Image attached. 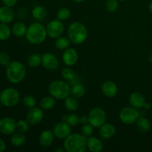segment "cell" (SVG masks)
<instances>
[{
  "label": "cell",
  "instance_id": "39",
  "mask_svg": "<svg viewBox=\"0 0 152 152\" xmlns=\"http://www.w3.org/2000/svg\"><path fill=\"white\" fill-rule=\"evenodd\" d=\"M28 11L27 7L22 6V7H19V8L17 9V11H16V14L19 19L24 20V19H26L27 16H28Z\"/></svg>",
  "mask_w": 152,
  "mask_h": 152
},
{
  "label": "cell",
  "instance_id": "26",
  "mask_svg": "<svg viewBox=\"0 0 152 152\" xmlns=\"http://www.w3.org/2000/svg\"><path fill=\"white\" fill-rule=\"evenodd\" d=\"M86 94V88L84 86L80 83H77L73 85L71 89V95L74 96L77 99H80L83 97Z\"/></svg>",
  "mask_w": 152,
  "mask_h": 152
},
{
  "label": "cell",
  "instance_id": "18",
  "mask_svg": "<svg viewBox=\"0 0 152 152\" xmlns=\"http://www.w3.org/2000/svg\"><path fill=\"white\" fill-rule=\"evenodd\" d=\"M54 134L53 131L45 130L40 134L39 137V142L42 147L47 148L50 146L54 141Z\"/></svg>",
  "mask_w": 152,
  "mask_h": 152
},
{
  "label": "cell",
  "instance_id": "16",
  "mask_svg": "<svg viewBox=\"0 0 152 152\" xmlns=\"http://www.w3.org/2000/svg\"><path fill=\"white\" fill-rule=\"evenodd\" d=\"M102 94L107 97H114L118 93V87L117 84L111 80L105 81L101 87Z\"/></svg>",
  "mask_w": 152,
  "mask_h": 152
},
{
  "label": "cell",
  "instance_id": "21",
  "mask_svg": "<svg viewBox=\"0 0 152 152\" xmlns=\"http://www.w3.org/2000/svg\"><path fill=\"white\" fill-rule=\"evenodd\" d=\"M28 30V27L26 26L23 22H16L13 24L11 28L12 34L17 37H22L25 36Z\"/></svg>",
  "mask_w": 152,
  "mask_h": 152
},
{
  "label": "cell",
  "instance_id": "11",
  "mask_svg": "<svg viewBox=\"0 0 152 152\" xmlns=\"http://www.w3.org/2000/svg\"><path fill=\"white\" fill-rule=\"evenodd\" d=\"M16 130V121L14 119L8 117L0 119V133L4 135H11Z\"/></svg>",
  "mask_w": 152,
  "mask_h": 152
},
{
  "label": "cell",
  "instance_id": "10",
  "mask_svg": "<svg viewBox=\"0 0 152 152\" xmlns=\"http://www.w3.org/2000/svg\"><path fill=\"white\" fill-rule=\"evenodd\" d=\"M44 112L40 107H33L29 108L26 115V120L31 126L38 125L44 118Z\"/></svg>",
  "mask_w": 152,
  "mask_h": 152
},
{
  "label": "cell",
  "instance_id": "47",
  "mask_svg": "<svg viewBox=\"0 0 152 152\" xmlns=\"http://www.w3.org/2000/svg\"><path fill=\"white\" fill-rule=\"evenodd\" d=\"M118 1H126V0H118Z\"/></svg>",
  "mask_w": 152,
  "mask_h": 152
},
{
  "label": "cell",
  "instance_id": "19",
  "mask_svg": "<svg viewBox=\"0 0 152 152\" xmlns=\"http://www.w3.org/2000/svg\"><path fill=\"white\" fill-rule=\"evenodd\" d=\"M117 129L111 123H105L99 128V135L105 140L111 139L116 134Z\"/></svg>",
  "mask_w": 152,
  "mask_h": 152
},
{
  "label": "cell",
  "instance_id": "30",
  "mask_svg": "<svg viewBox=\"0 0 152 152\" xmlns=\"http://www.w3.org/2000/svg\"><path fill=\"white\" fill-rule=\"evenodd\" d=\"M137 126L140 132L145 133L150 130L151 124H150L149 120L146 117H140V118L137 121Z\"/></svg>",
  "mask_w": 152,
  "mask_h": 152
},
{
  "label": "cell",
  "instance_id": "17",
  "mask_svg": "<svg viewBox=\"0 0 152 152\" xmlns=\"http://www.w3.org/2000/svg\"><path fill=\"white\" fill-rule=\"evenodd\" d=\"M145 102H145V96L140 92H133L129 96V103L132 107L137 109L143 108Z\"/></svg>",
  "mask_w": 152,
  "mask_h": 152
},
{
  "label": "cell",
  "instance_id": "24",
  "mask_svg": "<svg viewBox=\"0 0 152 152\" xmlns=\"http://www.w3.org/2000/svg\"><path fill=\"white\" fill-rule=\"evenodd\" d=\"M25 141H26V137L24 134L21 133V132H14L10 137V143L13 146H22L23 144H25Z\"/></svg>",
  "mask_w": 152,
  "mask_h": 152
},
{
  "label": "cell",
  "instance_id": "33",
  "mask_svg": "<svg viewBox=\"0 0 152 152\" xmlns=\"http://www.w3.org/2000/svg\"><path fill=\"white\" fill-rule=\"evenodd\" d=\"M80 117L78 114L72 113V114H70L69 115L66 116V120H65V122L71 127H74V126H77V125L80 124Z\"/></svg>",
  "mask_w": 152,
  "mask_h": 152
},
{
  "label": "cell",
  "instance_id": "6",
  "mask_svg": "<svg viewBox=\"0 0 152 152\" xmlns=\"http://www.w3.org/2000/svg\"><path fill=\"white\" fill-rule=\"evenodd\" d=\"M20 101V94L13 88H7L0 93V103L7 108L15 107Z\"/></svg>",
  "mask_w": 152,
  "mask_h": 152
},
{
  "label": "cell",
  "instance_id": "46",
  "mask_svg": "<svg viewBox=\"0 0 152 152\" xmlns=\"http://www.w3.org/2000/svg\"><path fill=\"white\" fill-rule=\"evenodd\" d=\"M71 1H74V2H77V3H80V2H83L85 0H71Z\"/></svg>",
  "mask_w": 152,
  "mask_h": 152
},
{
  "label": "cell",
  "instance_id": "3",
  "mask_svg": "<svg viewBox=\"0 0 152 152\" xmlns=\"http://www.w3.org/2000/svg\"><path fill=\"white\" fill-rule=\"evenodd\" d=\"M6 78L12 84L22 83L26 76V69L23 64L19 61H12L6 67Z\"/></svg>",
  "mask_w": 152,
  "mask_h": 152
},
{
  "label": "cell",
  "instance_id": "4",
  "mask_svg": "<svg viewBox=\"0 0 152 152\" xmlns=\"http://www.w3.org/2000/svg\"><path fill=\"white\" fill-rule=\"evenodd\" d=\"M88 32L86 27L83 23L74 22L68 28V37L71 43L74 45H81L86 41Z\"/></svg>",
  "mask_w": 152,
  "mask_h": 152
},
{
  "label": "cell",
  "instance_id": "5",
  "mask_svg": "<svg viewBox=\"0 0 152 152\" xmlns=\"http://www.w3.org/2000/svg\"><path fill=\"white\" fill-rule=\"evenodd\" d=\"M71 85L63 80H54L48 86V92L56 99L64 100L71 95Z\"/></svg>",
  "mask_w": 152,
  "mask_h": 152
},
{
  "label": "cell",
  "instance_id": "25",
  "mask_svg": "<svg viewBox=\"0 0 152 152\" xmlns=\"http://www.w3.org/2000/svg\"><path fill=\"white\" fill-rule=\"evenodd\" d=\"M65 102H64V105H65V108H66L68 111H71V112H74V111H77L79 108V102L77 100V98H75L74 96H68L66 99H64Z\"/></svg>",
  "mask_w": 152,
  "mask_h": 152
},
{
  "label": "cell",
  "instance_id": "15",
  "mask_svg": "<svg viewBox=\"0 0 152 152\" xmlns=\"http://www.w3.org/2000/svg\"><path fill=\"white\" fill-rule=\"evenodd\" d=\"M16 13L11 7L1 6L0 7V22L9 24L14 19Z\"/></svg>",
  "mask_w": 152,
  "mask_h": 152
},
{
  "label": "cell",
  "instance_id": "49",
  "mask_svg": "<svg viewBox=\"0 0 152 152\" xmlns=\"http://www.w3.org/2000/svg\"><path fill=\"white\" fill-rule=\"evenodd\" d=\"M0 108H1V103H0Z\"/></svg>",
  "mask_w": 152,
  "mask_h": 152
},
{
  "label": "cell",
  "instance_id": "23",
  "mask_svg": "<svg viewBox=\"0 0 152 152\" xmlns=\"http://www.w3.org/2000/svg\"><path fill=\"white\" fill-rule=\"evenodd\" d=\"M31 16L35 20L42 21L47 16V10L41 5H37L32 9Z\"/></svg>",
  "mask_w": 152,
  "mask_h": 152
},
{
  "label": "cell",
  "instance_id": "9",
  "mask_svg": "<svg viewBox=\"0 0 152 152\" xmlns=\"http://www.w3.org/2000/svg\"><path fill=\"white\" fill-rule=\"evenodd\" d=\"M47 34L49 37L56 39L61 37L65 31V25L62 21L56 19L50 21L46 27Z\"/></svg>",
  "mask_w": 152,
  "mask_h": 152
},
{
  "label": "cell",
  "instance_id": "45",
  "mask_svg": "<svg viewBox=\"0 0 152 152\" xmlns=\"http://www.w3.org/2000/svg\"><path fill=\"white\" fill-rule=\"evenodd\" d=\"M148 10H149V11L152 13V1L150 2L149 5H148Z\"/></svg>",
  "mask_w": 152,
  "mask_h": 152
},
{
  "label": "cell",
  "instance_id": "20",
  "mask_svg": "<svg viewBox=\"0 0 152 152\" xmlns=\"http://www.w3.org/2000/svg\"><path fill=\"white\" fill-rule=\"evenodd\" d=\"M87 148L91 152H99L103 150V143L98 137L91 136L87 138Z\"/></svg>",
  "mask_w": 152,
  "mask_h": 152
},
{
  "label": "cell",
  "instance_id": "50",
  "mask_svg": "<svg viewBox=\"0 0 152 152\" xmlns=\"http://www.w3.org/2000/svg\"><path fill=\"white\" fill-rule=\"evenodd\" d=\"M0 93H1V92H0Z\"/></svg>",
  "mask_w": 152,
  "mask_h": 152
},
{
  "label": "cell",
  "instance_id": "40",
  "mask_svg": "<svg viewBox=\"0 0 152 152\" xmlns=\"http://www.w3.org/2000/svg\"><path fill=\"white\" fill-rule=\"evenodd\" d=\"M1 1L4 4V5L13 7V6L16 5L18 0H1Z\"/></svg>",
  "mask_w": 152,
  "mask_h": 152
},
{
  "label": "cell",
  "instance_id": "35",
  "mask_svg": "<svg viewBox=\"0 0 152 152\" xmlns=\"http://www.w3.org/2000/svg\"><path fill=\"white\" fill-rule=\"evenodd\" d=\"M118 0H107L105 1V8L110 13H114L118 10Z\"/></svg>",
  "mask_w": 152,
  "mask_h": 152
},
{
  "label": "cell",
  "instance_id": "14",
  "mask_svg": "<svg viewBox=\"0 0 152 152\" xmlns=\"http://www.w3.org/2000/svg\"><path fill=\"white\" fill-rule=\"evenodd\" d=\"M79 59V55L76 49L73 48H68L65 49L62 55V59L63 63L67 66H74L76 65Z\"/></svg>",
  "mask_w": 152,
  "mask_h": 152
},
{
  "label": "cell",
  "instance_id": "38",
  "mask_svg": "<svg viewBox=\"0 0 152 152\" xmlns=\"http://www.w3.org/2000/svg\"><path fill=\"white\" fill-rule=\"evenodd\" d=\"M10 56L5 52H0V65L7 67L10 64Z\"/></svg>",
  "mask_w": 152,
  "mask_h": 152
},
{
  "label": "cell",
  "instance_id": "43",
  "mask_svg": "<svg viewBox=\"0 0 152 152\" xmlns=\"http://www.w3.org/2000/svg\"><path fill=\"white\" fill-rule=\"evenodd\" d=\"M54 151L56 152H63L64 151H65V148H64V147L63 148H61V147H57V148H55Z\"/></svg>",
  "mask_w": 152,
  "mask_h": 152
},
{
  "label": "cell",
  "instance_id": "48",
  "mask_svg": "<svg viewBox=\"0 0 152 152\" xmlns=\"http://www.w3.org/2000/svg\"><path fill=\"white\" fill-rule=\"evenodd\" d=\"M59 1H64V0H59Z\"/></svg>",
  "mask_w": 152,
  "mask_h": 152
},
{
  "label": "cell",
  "instance_id": "37",
  "mask_svg": "<svg viewBox=\"0 0 152 152\" xmlns=\"http://www.w3.org/2000/svg\"><path fill=\"white\" fill-rule=\"evenodd\" d=\"M23 105L28 109L33 108V107H35L37 105V101H36L35 97H34L31 95H27V96H24Z\"/></svg>",
  "mask_w": 152,
  "mask_h": 152
},
{
  "label": "cell",
  "instance_id": "32",
  "mask_svg": "<svg viewBox=\"0 0 152 152\" xmlns=\"http://www.w3.org/2000/svg\"><path fill=\"white\" fill-rule=\"evenodd\" d=\"M70 16H71V10L68 7H61L58 10L57 13H56V19L63 22V21L68 20L69 19Z\"/></svg>",
  "mask_w": 152,
  "mask_h": 152
},
{
  "label": "cell",
  "instance_id": "44",
  "mask_svg": "<svg viewBox=\"0 0 152 152\" xmlns=\"http://www.w3.org/2000/svg\"><path fill=\"white\" fill-rule=\"evenodd\" d=\"M144 108H145V109H148V108H151V105H150V103H147V102H145V105H144L143 106Z\"/></svg>",
  "mask_w": 152,
  "mask_h": 152
},
{
  "label": "cell",
  "instance_id": "7",
  "mask_svg": "<svg viewBox=\"0 0 152 152\" xmlns=\"http://www.w3.org/2000/svg\"><path fill=\"white\" fill-rule=\"evenodd\" d=\"M140 117V114L137 109L134 107L126 106L122 108L119 114V118L120 121L126 125H132L137 123Z\"/></svg>",
  "mask_w": 152,
  "mask_h": 152
},
{
  "label": "cell",
  "instance_id": "13",
  "mask_svg": "<svg viewBox=\"0 0 152 152\" xmlns=\"http://www.w3.org/2000/svg\"><path fill=\"white\" fill-rule=\"evenodd\" d=\"M52 131L54 134L55 137L59 140H65L71 134V126L64 121L55 124Z\"/></svg>",
  "mask_w": 152,
  "mask_h": 152
},
{
  "label": "cell",
  "instance_id": "31",
  "mask_svg": "<svg viewBox=\"0 0 152 152\" xmlns=\"http://www.w3.org/2000/svg\"><path fill=\"white\" fill-rule=\"evenodd\" d=\"M61 74H62V78L68 82H71V80H74L76 77V74L75 73H74V71H73V69H71L69 66H67L66 68H64L62 70Z\"/></svg>",
  "mask_w": 152,
  "mask_h": 152
},
{
  "label": "cell",
  "instance_id": "27",
  "mask_svg": "<svg viewBox=\"0 0 152 152\" xmlns=\"http://www.w3.org/2000/svg\"><path fill=\"white\" fill-rule=\"evenodd\" d=\"M42 55L39 53H33L28 57L27 63L31 68H37L42 65Z\"/></svg>",
  "mask_w": 152,
  "mask_h": 152
},
{
  "label": "cell",
  "instance_id": "34",
  "mask_svg": "<svg viewBox=\"0 0 152 152\" xmlns=\"http://www.w3.org/2000/svg\"><path fill=\"white\" fill-rule=\"evenodd\" d=\"M30 126L31 125L28 123L27 120H19L16 122V130L19 132L25 134L29 131Z\"/></svg>",
  "mask_w": 152,
  "mask_h": 152
},
{
  "label": "cell",
  "instance_id": "41",
  "mask_svg": "<svg viewBox=\"0 0 152 152\" xmlns=\"http://www.w3.org/2000/svg\"><path fill=\"white\" fill-rule=\"evenodd\" d=\"M80 124L85 125L89 123V119H88V115H83L82 117H80Z\"/></svg>",
  "mask_w": 152,
  "mask_h": 152
},
{
  "label": "cell",
  "instance_id": "28",
  "mask_svg": "<svg viewBox=\"0 0 152 152\" xmlns=\"http://www.w3.org/2000/svg\"><path fill=\"white\" fill-rule=\"evenodd\" d=\"M71 43L68 37H62V36L58 37L55 40V46L56 48L61 50H65V49L68 48Z\"/></svg>",
  "mask_w": 152,
  "mask_h": 152
},
{
  "label": "cell",
  "instance_id": "12",
  "mask_svg": "<svg viewBox=\"0 0 152 152\" xmlns=\"http://www.w3.org/2000/svg\"><path fill=\"white\" fill-rule=\"evenodd\" d=\"M42 65L48 71H55L59 65V59L55 54L47 52L42 55Z\"/></svg>",
  "mask_w": 152,
  "mask_h": 152
},
{
  "label": "cell",
  "instance_id": "36",
  "mask_svg": "<svg viewBox=\"0 0 152 152\" xmlns=\"http://www.w3.org/2000/svg\"><path fill=\"white\" fill-rule=\"evenodd\" d=\"M94 127L92 125H91L90 123H87V124L83 125L81 128V134L84 137H86V138L92 136L94 133Z\"/></svg>",
  "mask_w": 152,
  "mask_h": 152
},
{
  "label": "cell",
  "instance_id": "2",
  "mask_svg": "<svg viewBox=\"0 0 152 152\" xmlns=\"http://www.w3.org/2000/svg\"><path fill=\"white\" fill-rule=\"evenodd\" d=\"M47 30L42 24L37 22L31 24L28 27L25 37L32 45H40L45 41L47 38Z\"/></svg>",
  "mask_w": 152,
  "mask_h": 152
},
{
  "label": "cell",
  "instance_id": "8",
  "mask_svg": "<svg viewBox=\"0 0 152 152\" xmlns=\"http://www.w3.org/2000/svg\"><path fill=\"white\" fill-rule=\"evenodd\" d=\"M88 119L91 125L95 129H99L104 123H106V113L102 108L95 107L88 113Z\"/></svg>",
  "mask_w": 152,
  "mask_h": 152
},
{
  "label": "cell",
  "instance_id": "22",
  "mask_svg": "<svg viewBox=\"0 0 152 152\" xmlns=\"http://www.w3.org/2000/svg\"><path fill=\"white\" fill-rule=\"evenodd\" d=\"M56 105V99L52 96H46L42 98L39 102V107L44 111L53 108Z\"/></svg>",
  "mask_w": 152,
  "mask_h": 152
},
{
  "label": "cell",
  "instance_id": "29",
  "mask_svg": "<svg viewBox=\"0 0 152 152\" xmlns=\"http://www.w3.org/2000/svg\"><path fill=\"white\" fill-rule=\"evenodd\" d=\"M12 34L11 28L8 24L0 22V41H6L10 38Z\"/></svg>",
  "mask_w": 152,
  "mask_h": 152
},
{
  "label": "cell",
  "instance_id": "42",
  "mask_svg": "<svg viewBox=\"0 0 152 152\" xmlns=\"http://www.w3.org/2000/svg\"><path fill=\"white\" fill-rule=\"evenodd\" d=\"M6 150V143L2 139L0 138V152H3Z\"/></svg>",
  "mask_w": 152,
  "mask_h": 152
},
{
  "label": "cell",
  "instance_id": "1",
  "mask_svg": "<svg viewBox=\"0 0 152 152\" xmlns=\"http://www.w3.org/2000/svg\"><path fill=\"white\" fill-rule=\"evenodd\" d=\"M63 147L67 152H85L87 148V138L82 134H71L65 139Z\"/></svg>",
  "mask_w": 152,
  "mask_h": 152
}]
</instances>
